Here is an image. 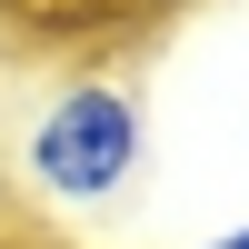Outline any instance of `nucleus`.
Wrapping results in <instances>:
<instances>
[{"instance_id": "1", "label": "nucleus", "mask_w": 249, "mask_h": 249, "mask_svg": "<svg viewBox=\"0 0 249 249\" xmlns=\"http://www.w3.org/2000/svg\"><path fill=\"white\" fill-rule=\"evenodd\" d=\"M150 160V90L120 60H80L20 130V190L40 210H110Z\"/></svg>"}, {"instance_id": "2", "label": "nucleus", "mask_w": 249, "mask_h": 249, "mask_svg": "<svg viewBox=\"0 0 249 249\" xmlns=\"http://www.w3.org/2000/svg\"><path fill=\"white\" fill-rule=\"evenodd\" d=\"M190 0H0V40L20 50H80V60H110L130 40H150L160 20H179Z\"/></svg>"}, {"instance_id": "3", "label": "nucleus", "mask_w": 249, "mask_h": 249, "mask_svg": "<svg viewBox=\"0 0 249 249\" xmlns=\"http://www.w3.org/2000/svg\"><path fill=\"white\" fill-rule=\"evenodd\" d=\"M0 249H20V230H10V170H0Z\"/></svg>"}, {"instance_id": "4", "label": "nucleus", "mask_w": 249, "mask_h": 249, "mask_svg": "<svg viewBox=\"0 0 249 249\" xmlns=\"http://www.w3.org/2000/svg\"><path fill=\"white\" fill-rule=\"evenodd\" d=\"M199 249H249V219H239V230H219V239H199Z\"/></svg>"}]
</instances>
